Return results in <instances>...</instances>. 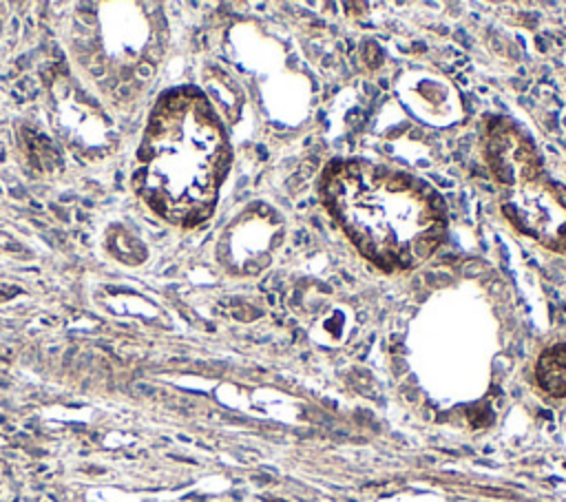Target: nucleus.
I'll use <instances>...</instances> for the list:
<instances>
[{
	"instance_id": "1",
	"label": "nucleus",
	"mask_w": 566,
	"mask_h": 502,
	"mask_svg": "<svg viewBox=\"0 0 566 502\" xmlns=\"http://www.w3.org/2000/svg\"><path fill=\"white\" fill-rule=\"evenodd\" d=\"M323 195L358 252L387 272L420 265L442 243L440 197L405 172L369 161H343L325 175Z\"/></svg>"
},
{
	"instance_id": "2",
	"label": "nucleus",
	"mask_w": 566,
	"mask_h": 502,
	"mask_svg": "<svg viewBox=\"0 0 566 502\" xmlns=\"http://www.w3.org/2000/svg\"><path fill=\"white\" fill-rule=\"evenodd\" d=\"M144 159L150 157V192L172 219H203L217 197L226 161L223 133L197 95H172L153 119Z\"/></svg>"
},
{
	"instance_id": "3",
	"label": "nucleus",
	"mask_w": 566,
	"mask_h": 502,
	"mask_svg": "<svg viewBox=\"0 0 566 502\" xmlns=\"http://www.w3.org/2000/svg\"><path fill=\"white\" fill-rule=\"evenodd\" d=\"M502 215L522 234L566 254V188L539 175L506 188Z\"/></svg>"
},
{
	"instance_id": "4",
	"label": "nucleus",
	"mask_w": 566,
	"mask_h": 502,
	"mask_svg": "<svg viewBox=\"0 0 566 502\" xmlns=\"http://www.w3.org/2000/svg\"><path fill=\"white\" fill-rule=\"evenodd\" d=\"M484 159L493 177L511 188L539 175V157L533 144L506 124H495L484 144Z\"/></svg>"
},
{
	"instance_id": "5",
	"label": "nucleus",
	"mask_w": 566,
	"mask_h": 502,
	"mask_svg": "<svg viewBox=\"0 0 566 502\" xmlns=\"http://www.w3.org/2000/svg\"><path fill=\"white\" fill-rule=\"evenodd\" d=\"M535 376L546 394L555 398L566 396V343L551 345L539 354Z\"/></svg>"
}]
</instances>
